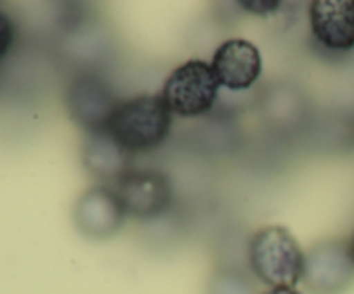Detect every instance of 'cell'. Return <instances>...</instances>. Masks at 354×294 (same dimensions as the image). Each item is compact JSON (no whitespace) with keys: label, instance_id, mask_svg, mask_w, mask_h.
<instances>
[{"label":"cell","instance_id":"obj_9","mask_svg":"<svg viewBox=\"0 0 354 294\" xmlns=\"http://www.w3.org/2000/svg\"><path fill=\"white\" fill-rule=\"evenodd\" d=\"M310 23L324 47L339 52L354 48V0H315Z\"/></svg>","mask_w":354,"mask_h":294},{"label":"cell","instance_id":"obj_12","mask_svg":"<svg viewBox=\"0 0 354 294\" xmlns=\"http://www.w3.org/2000/svg\"><path fill=\"white\" fill-rule=\"evenodd\" d=\"M14 42V24L9 19V16L0 10V61L7 55L10 50V45Z\"/></svg>","mask_w":354,"mask_h":294},{"label":"cell","instance_id":"obj_3","mask_svg":"<svg viewBox=\"0 0 354 294\" xmlns=\"http://www.w3.org/2000/svg\"><path fill=\"white\" fill-rule=\"evenodd\" d=\"M218 83L211 64L201 59L183 62L166 78L161 97L169 111L182 118L203 116L218 97Z\"/></svg>","mask_w":354,"mask_h":294},{"label":"cell","instance_id":"obj_13","mask_svg":"<svg viewBox=\"0 0 354 294\" xmlns=\"http://www.w3.org/2000/svg\"><path fill=\"white\" fill-rule=\"evenodd\" d=\"M265 294H301L299 291H296L294 287H275V289H270Z\"/></svg>","mask_w":354,"mask_h":294},{"label":"cell","instance_id":"obj_2","mask_svg":"<svg viewBox=\"0 0 354 294\" xmlns=\"http://www.w3.org/2000/svg\"><path fill=\"white\" fill-rule=\"evenodd\" d=\"M171 111L161 95L133 97L120 102L109 121L107 131L130 154L158 149L168 138Z\"/></svg>","mask_w":354,"mask_h":294},{"label":"cell","instance_id":"obj_1","mask_svg":"<svg viewBox=\"0 0 354 294\" xmlns=\"http://www.w3.org/2000/svg\"><path fill=\"white\" fill-rule=\"evenodd\" d=\"M248 258L256 279L270 289L296 287L303 280L306 252L286 227L270 225L256 232L249 241Z\"/></svg>","mask_w":354,"mask_h":294},{"label":"cell","instance_id":"obj_14","mask_svg":"<svg viewBox=\"0 0 354 294\" xmlns=\"http://www.w3.org/2000/svg\"><path fill=\"white\" fill-rule=\"evenodd\" d=\"M349 249H351V255H353V259H354V237L351 239V242H349Z\"/></svg>","mask_w":354,"mask_h":294},{"label":"cell","instance_id":"obj_10","mask_svg":"<svg viewBox=\"0 0 354 294\" xmlns=\"http://www.w3.org/2000/svg\"><path fill=\"white\" fill-rule=\"evenodd\" d=\"M133 154L127 151L107 130L88 131L83 142L82 159L93 176L118 183L131 172Z\"/></svg>","mask_w":354,"mask_h":294},{"label":"cell","instance_id":"obj_4","mask_svg":"<svg viewBox=\"0 0 354 294\" xmlns=\"http://www.w3.org/2000/svg\"><path fill=\"white\" fill-rule=\"evenodd\" d=\"M303 282L311 294H342L354 282V259L349 244L322 242L306 252Z\"/></svg>","mask_w":354,"mask_h":294},{"label":"cell","instance_id":"obj_6","mask_svg":"<svg viewBox=\"0 0 354 294\" xmlns=\"http://www.w3.org/2000/svg\"><path fill=\"white\" fill-rule=\"evenodd\" d=\"M124 208L116 190L111 187H92L78 199L75 208L76 227L92 239H107L123 227Z\"/></svg>","mask_w":354,"mask_h":294},{"label":"cell","instance_id":"obj_8","mask_svg":"<svg viewBox=\"0 0 354 294\" xmlns=\"http://www.w3.org/2000/svg\"><path fill=\"white\" fill-rule=\"evenodd\" d=\"M118 106L120 100L95 76H82L68 90L69 114L86 134L107 130Z\"/></svg>","mask_w":354,"mask_h":294},{"label":"cell","instance_id":"obj_7","mask_svg":"<svg viewBox=\"0 0 354 294\" xmlns=\"http://www.w3.org/2000/svg\"><path fill=\"white\" fill-rule=\"evenodd\" d=\"M220 86L248 90L261 76L263 59L258 47L244 38H230L216 48L211 62Z\"/></svg>","mask_w":354,"mask_h":294},{"label":"cell","instance_id":"obj_5","mask_svg":"<svg viewBox=\"0 0 354 294\" xmlns=\"http://www.w3.org/2000/svg\"><path fill=\"white\" fill-rule=\"evenodd\" d=\"M113 189L127 217L138 220L161 217L171 204V183L165 173L154 169H131Z\"/></svg>","mask_w":354,"mask_h":294},{"label":"cell","instance_id":"obj_11","mask_svg":"<svg viewBox=\"0 0 354 294\" xmlns=\"http://www.w3.org/2000/svg\"><path fill=\"white\" fill-rule=\"evenodd\" d=\"M209 294H259L249 277L239 272H221L213 279Z\"/></svg>","mask_w":354,"mask_h":294}]
</instances>
